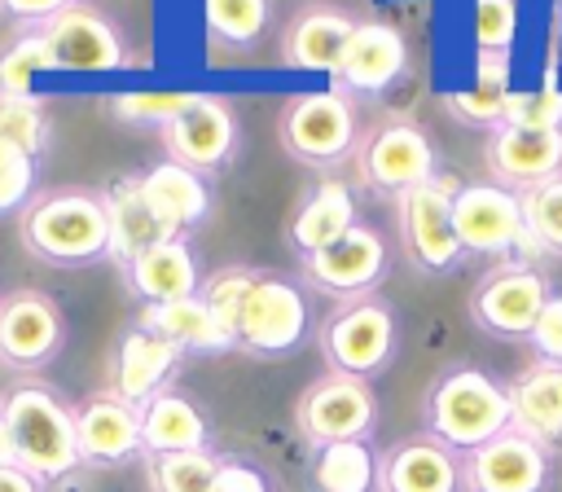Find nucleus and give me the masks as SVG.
<instances>
[{"label":"nucleus","instance_id":"f257e3e1","mask_svg":"<svg viewBox=\"0 0 562 492\" xmlns=\"http://www.w3.org/2000/svg\"><path fill=\"white\" fill-rule=\"evenodd\" d=\"M198 294L224 321L233 351H246L255 360H281L307 343L312 329L307 294L281 272L228 264L202 277Z\"/></svg>","mask_w":562,"mask_h":492},{"label":"nucleus","instance_id":"f03ea898","mask_svg":"<svg viewBox=\"0 0 562 492\" xmlns=\"http://www.w3.org/2000/svg\"><path fill=\"white\" fill-rule=\"evenodd\" d=\"M18 237L26 255L48 268H88L110 259L105 202L88 189H53L44 198H31L18 215Z\"/></svg>","mask_w":562,"mask_h":492},{"label":"nucleus","instance_id":"7ed1b4c3","mask_svg":"<svg viewBox=\"0 0 562 492\" xmlns=\"http://www.w3.org/2000/svg\"><path fill=\"white\" fill-rule=\"evenodd\" d=\"M0 417L13 439V461L40 483H57L79 466L75 409L48 382H18L0 395Z\"/></svg>","mask_w":562,"mask_h":492},{"label":"nucleus","instance_id":"20e7f679","mask_svg":"<svg viewBox=\"0 0 562 492\" xmlns=\"http://www.w3.org/2000/svg\"><path fill=\"white\" fill-rule=\"evenodd\" d=\"M422 417H426L430 439H439L443 448L465 457L479 444L509 431V395L492 373L461 365V369H448L430 382Z\"/></svg>","mask_w":562,"mask_h":492},{"label":"nucleus","instance_id":"39448f33","mask_svg":"<svg viewBox=\"0 0 562 492\" xmlns=\"http://www.w3.org/2000/svg\"><path fill=\"white\" fill-rule=\"evenodd\" d=\"M395 338H400L395 308L378 294L338 303L316 329V347H321L325 365L334 373L364 378V382L378 378L395 360Z\"/></svg>","mask_w":562,"mask_h":492},{"label":"nucleus","instance_id":"423d86ee","mask_svg":"<svg viewBox=\"0 0 562 492\" xmlns=\"http://www.w3.org/2000/svg\"><path fill=\"white\" fill-rule=\"evenodd\" d=\"M281 149L303 167H338L356 154V110L342 92H299L277 119Z\"/></svg>","mask_w":562,"mask_h":492},{"label":"nucleus","instance_id":"0eeeda50","mask_svg":"<svg viewBox=\"0 0 562 492\" xmlns=\"http://www.w3.org/2000/svg\"><path fill=\"white\" fill-rule=\"evenodd\" d=\"M294 426L312 448L351 444V439L369 444V435L378 426V395L364 378H347V373L329 369L303 387V395L294 404Z\"/></svg>","mask_w":562,"mask_h":492},{"label":"nucleus","instance_id":"6e6552de","mask_svg":"<svg viewBox=\"0 0 562 492\" xmlns=\"http://www.w3.org/2000/svg\"><path fill=\"white\" fill-rule=\"evenodd\" d=\"M452 193H457V180L452 176H430L422 185H413L408 193L395 198V220H400V242H404V255L422 268V272H452L465 250L457 242V228H452Z\"/></svg>","mask_w":562,"mask_h":492},{"label":"nucleus","instance_id":"1a4fd4ad","mask_svg":"<svg viewBox=\"0 0 562 492\" xmlns=\"http://www.w3.org/2000/svg\"><path fill=\"white\" fill-rule=\"evenodd\" d=\"M40 53H44V70H61V75H105L114 66H123V35L119 26L88 9V4H66L61 13H53L48 22L35 26Z\"/></svg>","mask_w":562,"mask_h":492},{"label":"nucleus","instance_id":"9d476101","mask_svg":"<svg viewBox=\"0 0 562 492\" xmlns=\"http://www.w3.org/2000/svg\"><path fill=\"white\" fill-rule=\"evenodd\" d=\"M452 228L465 255H509L527 250L536 255L527 224H522V202L514 189H501L492 180L483 185H457L452 193Z\"/></svg>","mask_w":562,"mask_h":492},{"label":"nucleus","instance_id":"9b49d317","mask_svg":"<svg viewBox=\"0 0 562 492\" xmlns=\"http://www.w3.org/2000/svg\"><path fill=\"white\" fill-rule=\"evenodd\" d=\"M66 343V316L44 290H9L0 299V365L13 373H40Z\"/></svg>","mask_w":562,"mask_h":492},{"label":"nucleus","instance_id":"f8f14e48","mask_svg":"<svg viewBox=\"0 0 562 492\" xmlns=\"http://www.w3.org/2000/svg\"><path fill=\"white\" fill-rule=\"evenodd\" d=\"M299 264H303L307 286H316L321 294L347 303V299H364V294L378 290V281L391 268V255H386L382 233L356 220L334 246H325L316 255H303Z\"/></svg>","mask_w":562,"mask_h":492},{"label":"nucleus","instance_id":"ddd939ff","mask_svg":"<svg viewBox=\"0 0 562 492\" xmlns=\"http://www.w3.org/2000/svg\"><path fill=\"white\" fill-rule=\"evenodd\" d=\"M356 171L373 193H408L435 176V145L417 123H382L356 145Z\"/></svg>","mask_w":562,"mask_h":492},{"label":"nucleus","instance_id":"4468645a","mask_svg":"<svg viewBox=\"0 0 562 492\" xmlns=\"http://www.w3.org/2000/svg\"><path fill=\"white\" fill-rule=\"evenodd\" d=\"M549 281L527 268V264H501L492 268L474 294H470V316L483 334H496V338H527L540 308L549 303Z\"/></svg>","mask_w":562,"mask_h":492},{"label":"nucleus","instance_id":"2eb2a0df","mask_svg":"<svg viewBox=\"0 0 562 492\" xmlns=\"http://www.w3.org/2000/svg\"><path fill=\"white\" fill-rule=\"evenodd\" d=\"M549 448L518 435L514 426L461 457V492H544Z\"/></svg>","mask_w":562,"mask_h":492},{"label":"nucleus","instance_id":"dca6fc26","mask_svg":"<svg viewBox=\"0 0 562 492\" xmlns=\"http://www.w3.org/2000/svg\"><path fill=\"white\" fill-rule=\"evenodd\" d=\"M162 145H167L171 163H180L198 176L220 171L237 149V119H233L224 97L198 92L193 105L162 127Z\"/></svg>","mask_w":562,"mask_h":492},{"label":"nucleus","instance_id":"f3484780","mask_svg":"<svg viewBox=\"0 0 562 492\" xmlns=\"http://www.w3.org/2000/svg\"><path fill=\"white\" fill-rule=\"evenodd\" d=\"M184 360V351L176 343H167L162 334H154L149 325H127L110 351V382L105 391L132 409H140L145 400H154L158 391L171 387L176 365Z\"/></svg>","mask_w":562,"mask_h":492},{"label":"nucleus","instance_id":"a211bd4d","mask_svg":"<svg viewBox=\"0 0 562 492\" xmlns=\"http://www.w3.org/2000/svg\"><path fill=\"white\" fill-rule=\"evenodd\" d=\"M75 448H79V466H97V470L127 466L132 457H140V413L114 400L110 391L88 395L75 409Z\"/></svg>","mask_w":562,"mask_h":492},{"label":"nucleus","instance_id":"6ab92c4d","mask_svg":"<svg viewBox=\"0 0 562 492\" xmlns=\"http://www.w3.org/2000/svg\"><path fill=\"white\" fill-rule=\"evenodd\" d=\"M483 163L492 171V185L514 189V193H522L540 180H553V176H562V127L536 132V127L501 123L483 145Z\"/></svg>","mask_w":562,"mask_h":492},{"label":"nucleus","instance_id":"aec40b11","mask_svg":"<svg viewBox=\"0 0 562 492\" xmlns=\"http://www.w3.org/2000/svg\"><path fill=\"white\" fill-rule=\"evenodd\" d=\"M378 492H461V457L426 431L408 435L378 457Z\"/></svg>","mask_w":562,"mask_h":492},{"label":"nucleus","instance_id":"412c9836","mask_svg":"<svg viewBox=\"0 0 562 492\" xmlns=\"http://www.w3.org/2000/svg\"><path fill=\"white\" fill-rule=\"evenodd\" d=\"M408 66V44L391 22H356L334 79L351 92H386Z\"/></svg>","mask_w":562,"mask_h":492},{"label":"nucleus","instance_id":"4be33fe9","mask_svg":"<svg viewBox=\"0 0 562 492\" xmlns=\"http://www.w3.org/2000/svg\"><path fill=\"white\" fill-rule=\"evenodd\" d=\"M140 193L149 202V211L158 215L167 237H189L206 215H211V185L206 176L162 158L140 176Z\"/></svg>","mask_w":562,"mask_h":492},{"label":"nucleus","instance_id":"5701e85b","mask_svg":"<svg viewBox=\"0 0 562 492\" xmlns=\"http://www.w3.org/2000/svg\"><path fill=\"white\" fill-rule=\"evenodd\" d=\"M509 426L527 439H536L540 448H558L562 444V365L549 360H531L509 387Z\"/></svg>","mask_w":562,"mask_h":492},{"label":"nucleus","instance_id":"b1692460","mask_svg":"<svg viewBox=\"0 0 562 492\" xmlns=\"http://www.w3.org/2000/svg\"><path fill=\"white\" fill-rule=\"evenodd\" d=\"M123 281L140 299V308H154V303H176V299L198 294L202 272H198V259L184 237H162L158 246L140 250L123 268Z\"/></svg>","mask_w":562,"mask_h":492},{"label":"nucleus","instance_id":"393cba45","mask_svg":"<svg viewBox=\"0 0 562 492\" xmlns=\"http://www.w3.org/2000/svg\"><path fill=\"white\" fill-rule=\"evenodd\" d=\"M140 457L149 452H211V422L206 413L176 387L158 391L140 409Z\"/></svg>","mask_w":562,"mask_h":492},{"label":"nucleus","instance_id":"a878e982","mask_svg":"<svg viewBox=\"0 0 562 492\" xmlns=\"http://www.w3.org/2000/svg\"><path fill=\"white\" fill-rule=\"evenodd\" d=\"M101 202H105V224H110V259L119 268H127L140 250H149L167 237L158 215L149 211V202L140 193V176H119L101 193Z\"/></svg>","mask_w":562,"mask_h":492},{"label":"nucleus","instance_id":"bb28decb","mask_svg":"<svg viewBox=\"0 0 562 492\" xmlns=\"http://www.w3.org/2000/svg\"><path fill=\"white\" fill-rule=\"evenodd\" d=\"M351 224H356L351 185H342V180H321V185L294 206L285 237H290V246H294L299 259H303V255H316V250L334 246Z\"/></svg>","mask_w":562,"mask_h":492},{"label":"nucleus","instance_id":"cd10ccee","mask_svg":"<svg viewBox=\"0 0 562 492\" xmlns=\"http://www.w3.org/2000/svg\"><path fill=\"white\" fill-rule=\"evenodd\" d=\"M136 321L149 325L154 334H162L167 343H176L184 356H189V351H198V356H224V351H233V338H228L224 321L206 308L202 294H189V299H176V303L140 308Z\"/></svg>","mask_w":562,"mask_h":492},{"label":"nucleus","instance_id":"c85d7f7f","mask_svg":"<svg viewBox=\"0 0 562 492\" xmlns=\"http://www.w3.org/2000/svg\"><path fill=\"white\" fill-rule=\"evenodd\" d=\"M351 18L334 9H307L299 13L281 35V62L290 70H325L334 75L342 62V48L351 40Z\"/></svg>","mask_w":562,"mask_h":492},{"label":"nucleus","instance_id":"c756f323","mask_svg":"<svg viewBox=\"0 0 562 492\" xmlns=\"http://www.w3.org/2000/svg\"><path fill=\"white\" fill-rule=\"evenodd\" d=\"M448 114L470 123V127H501L505 123V105H509V57L496 53H479L474 62V83L461 92L443 97Z\"/></svg>","mask_w":562,"mask_h":492},{"label":"nucleus","instance_id":"7c9ffc66","mask_svg":"<svg viewBox=\"0 0 562 492\" xmlns=\"http://www.w3.org/2000/svg\"><path fill=\"white\" fill-rule=\"evenodd\" d=\"M312 488L316 492H378V452L364 439L316 448Z\"/></svg>","mask_w":562,"mask_h":492},{"label":"nucleus","instance_id":"2f4dec72","mask_svg":"<svg viewBox=\"0 0 562 492\" xmlns=\"http://www.w3.org/2000/svg\"><path fill=\"white\" fill-rule=\"evenodd\" d=\"M220 470L215 452H149L145 474L154 492H211V479Z\"/></svg>","mask_w":562,"mask_h":492},{"label":"nucleus","instance_id":"473e14b6","mask_svg":"<svg viewBox=\"0 0 562 492\" xmlns=\"http://www.w3.org/2000/svg\"><path fill=\"white\" fill-rule=\"evenodd\" d=\"M518 202H522V224L536 255H562V176L522 189Z\"/></svg>","mask_w":562,"mask_h":492},{"label":"nucleus","instance_id":"72a5a7b5","mask_svg":"<svg viewBox=\"0 0 562 492\" xmlns=\"http://www.w3.org/2000/svg\"><path fill=\"white\" fill-rule=\"evenodd\" d=\"M206 35L220 44H255L268 26V0H202Z\"/></svg>","mask_w":562,"mask_h":492},{"label":"nucleus","instance_id":"f704fd0d","mask_svg":"<svg viewBox=\"0 0 562 492\" xmlns=\"http://www.w3.org/2000/svg\"><path fill=\"white\" fill-rule=\"evenodd\" d=\"M48 136H53V123L40 97H0V141L40 158Z\"/></svg>","mask_w":562,"mask_h":492},{"label":"nucleus","instance_id":"c9c22d12","mask_svg":"<svg viewBox=\"0 0 562 492\" xmlns=\"http://www.w3.org/2000/svg\"><path fill=\"white\" fill-rule=\"evenodd\" d=\"M193 97L198 92H119L110 105H114V119H123V123L167 127L171 119H180L193 105Z\"/></svg>","mask_w":562,"mask_h":492},{"label":"nucleus","instance_id":"e433bc0d","mask_svg":"<svg viewBox=\"0 0 562 492\" xmlns=\"http://www.w3.org/2000/svg\"><path fill=\"white\" fill-rule=\"evenodd\" d=\"M35 180H40V158L0 141V220L26 211V202L35 198Z\"/></svg>","mask_w":562,"mask_h":492},{"label":"nucleus","instance_id":"4c0bfd02","mask_svg":"<svg viewBox=\"0 0 562 492\" xmlns=\"http://www.w3.org/2000/svg\"><path fill=\"white\" fill-rule=\"evenodd\" d=\"M505 123H509V127H536V132L562 127V92H558V83L544 79V83L531 88V92H509Z\"/></svg>","mask_w":562,"mask_h":492},{"label":"nucleus","instance_id":"58836bf2","mask_svg":"<svg viewBox=\"0 0 562 492\" xmlns=\"http://www.w3.org/2000/svg\"><path fill=\"white\" fill-rule=\"evenodd\" d=\"M518 40V4L514 0H474V44L479 53L509 57Z\"/></svg>","mask_w":562,"mask_h":492},{"label":"nucleus","instance_id":"ea45409f","mask_svg":"<svg viewBox=\"0 0 562 492\" xmlns=\"http://www.w3.org/2000/svg\"><path fill=\"white\" fill-rule=\"evenodd\" d=\"M35 75H44V53L31 31L0 53V97H35Z\"/></svg>","mask_w":562,"mask_h":492},{"label":"nucleus","instance_id":"a19ab883","mask_svg":"<svg viewBox=\"0 0 562 492\" xmlns=\"http://www.w3.org/2000/svg\"><path fill=\"white\" fill-rule=\"evenodd\" d=\"M527 343L536 347V356H540V360L562 365V294H549V303L540 308V316H536V325H531Z\"/></svg>","mask_w":562,"mask_h":492},{"label":"nucleus","instance_id":"79ce46f5","mask_svg":"<svg viewBox=\"0 0 562 492\" xmlns=\"http://www.w3.org/2000/svg\"><path fill=\"white\" fill-rule=\"evenodd\" d=\"M211 492H272L268 479L250 466V461H237V457H220V470L211 479Z\"/></svg>","mask_w":562,"mask_h":492},{"label":"nucleus","instance_id":"37998d69","mask_svg":"<svg viewBox=\"0 0 562 492\" xmlns=\"http://www.w3.org/2000/svg\"><path fill=\"white\" fill-rule=\"evenodd\" d=\"M66 4H75V0H0V9L4 13H13V18H26V22H48L53 13H61Z\"/></svg>","mask_w":562,"mask_h":492},{"label":"nucleus","instance_id":"c03bdc74","mask_svg":"<svg viewBox=\"0 0 562 492\" xmlns=\"http://www.w3.org/2000/svg\"><path fill=\"white\" fill-rule=\"evenodd\" d=\"M0 492H44V483L31 470H22L18 461H9V466H0Z\"/></svg>","mask_w":562,"mask_h":492},{"label":"nucleus","instance_id":"a18cd8bd","mask_svg":"<svg viewBox=\"0 0 562 492\" xmlns=\"http://www.w3.org/2000/svg\"><path fill=\"white\" fill-rule=\"evenodd\" d=\"M9 461H13V439H9V426L0 417V466H9Z\"/></svg>","mask_w":562,"mask_h":492}]
</instances>
